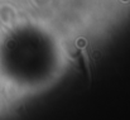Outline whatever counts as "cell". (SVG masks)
<instances>
[{"mask_svg": "<svg viewBox=\"0 0 130 120\" xmlns=\"http://www.w3.org/2000/svg\"><path fill=\"white\" fill-rule=\"evenodd\" d=\"M95 58H100V52H95Z\"/></svg>", "mask_w": 130, "mask_h": 120, "instance_id": "6da1fadb", "label": "cell"}]
</instances>
